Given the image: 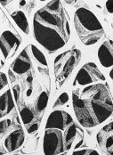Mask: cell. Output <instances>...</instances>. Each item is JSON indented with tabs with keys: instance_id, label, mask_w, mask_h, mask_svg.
I'll return each mask as SVG.
<instances>
[{
	"instance_id": "1",
	"label": "cell",
	"mask_w": 113,
	"mask_h": 155,
	"mask_svg": "<svg viewBox=\"0 0 113 155\" xmlns=\"http://www.w3.org/2000/svg\"><path fill=\"white\" fill-rule=\"evenodd\" d=\"M33 34L49 54L64 47L70 38L69 15L62 1H50L33 17Z\"/></svg>"
},
{
	"instance_id": "17",
	"label": "cell",
	"mask_w": 113,
	"mask_h": 155,
	"mask_svg": "<svg viewBox=\"0 0 113 155\" xmlns=\"http://www.w3.org/2000/svg\"><path fill=\"white\" fill-rule=\"evenodd\" d=\"M68 101H69V94L66 93V92H64V93L62 94L57 98V100H56L55 103H54L53 107L63 106V105H64L65 104L68 103Z\"/></svg>"
},
{
	"instance_id": "16",
	"label": "cell",
	"mask_w": 113,
	"mask_h": 155,
	"mask_svg": "<svg viewBox=\"0 0 113 155\" xmlns=\"http://www.w3.org/2000/svg\"><path fill=\"white\" fill-rule=\"evenodd\" d=\"M21 117L22 122L25 125H28L33 120L34 114L29 108H23L21 110Z\"/></svg>"
},
{
	"instance_id": "5",
	"label": "cell",
	"mask_w": 113,
	"mask_h": 155,
	"mask_svg": "<svg viewBox=\"0 0 113 155\" xmlns=\"http://www.w3.org/2000/svg\"><path fill=\"white\" fill-rule=\"evenodd\" d=\"M81 59V52L77 48L67 50L54 59V77L57 88H60L69 78Z\"/></svg>"
},
{
	"instance_id": "8",
	"label": "cell",
	"mask_w": 113,
	"mask_h": 155,
	"mask_svg": "<svg viewBox=\"0 0 113 155\" xmlns=\"http://www.w3.org/2000/svg\"><path fill=\"white\" fill-rule=\"evenodd\" d=\"M97 55L102 67H113V41L111 39H106L102 42L98 49Z\"/></svg>"
},
{
	"instance_id": "13",
	"label": "cell",
	"mask_w": 113,
	"mask_h": 155,
	"mask_svg": "<svg viewBox=\"0 0 113 155\" xmlns=\"http://www.w3.org/2000/svg\"><path fill=\"white\" fill-rule=\"evenodd\" d=\"M12 19L19 27V29L22 31L24 34L28 35L30 33V25L27 20V17L22 11H15L11 14Z\"/></svg>"
},
{
	"instance_id": "12",
	"label": "cell",
	"mask_w": 113,
	"mask_h": 155,
	"mask_svg": "<svg viewBox=\"0 0 113 155\" xmlns=\"http://www.w3.org/2000/svg\"><path fill=\"white\" fill-rule=\"evenodd\" d=\"M15 108V103L12 96V93L9 89H7L4 94H2L0 97V111L1 117H4L5 114L11 112V110Z\"/></svg>"
},
{
	"instance_id": "11",
	"label": "cell",
	"mask_w": 113,
	"mask_h": 155,
	"mask_svg": "<svg viewBox=\"0 0 113 155\" xmlns=\"http://www.w3.org/2000/svg\"><path fill=\"white\" fill-rule=\"evenodd\" d=\"M24 142V133L21 129L12 132L5 141V146L8 152H13L18 149Z\"/></svg>"
},
{
	"instance_id": "20",
	"label": "cell",
	"mask_w": 113,
	"mask_h": 155,
	"mask_svg": "<svg viewBox=\"0 0 113 155\" xmlns=\"http://www.w3.org/2000/svg\"><path fill=\"white\" fill-rule=\"evenodd\" d=\"M38 129V125L37 124H33L31 127H28V132L29 134H32L34 132H36Z\"/></svg>"
},
{
	"instance_id": "18",
	"label": "cell",
	"mask_w": 113,
	"mask_h": 155,
	"mask_svg": "<svg viewBox=\"0 0 113 155\" xmlns=\"http://www.w3.org/2000/svg\"><path fill=\"white\" fill-rule=\"evenodd\" d=\"M0 89L2 90L4 87H5V86H6L7 85V78L5 76V74L4 73V72H1V74H0Z\"/></svg>"
},
{
	"instance_id": "23",
	"label": "cell",
	"mask_w": 113,
	"mask_h": 155,
	"mask_svg": "<svg viewBox=\"0 0 113 155\" xmlns=\"http://www.w3.org/2000/svg\"><path fill=\"white\" fill-rule=\"evenodd\" d=\"M88 155H100L98 153H97L96 151H95V150H93V151H91L90 152V153Z\"/></svg>"
},
{
	"instance_id": "2",
	"label": "cell",
	"mask_w": 113,
	"mask_h": 155,
	"mask_svg": "<svg viewBox=\"0 0 113 155\" xmlns=\"http://www.w3.org/2000/svg\"><path fill=\"white\" fill-rule=\"evenodd\" d=\"M73 108L78 120L85 127L104 122L113 113V99L106 82L78 87L72 91Z\"/></svg>"
},
{
	"instance_id": "7",
	"label": "cell",
	"mask_w": 113,
	"mask_h": 155,
	"mask_svg": "<svg viewBox=\"0 0 113 155\" xmlns=\"http://www.w3.org/2000/svg\"><path fill=\"white\" fill-rule=\"evenodd\" d=\"M21 38L10 31H4L1 35V52L4 60L13 57L21 46Z\"/></svg>"
},
{
	"instance_id": "10",
	"label": "cell",
	"mask_w": 113,
	"mask_h": 155,
	"mask_svg": "<svg viewBox=\"0 0 113 155\" xmlns=\"http://www.w3.org/2000/svg\"><path fill=\"white\" fill-rule=\"evenodd\" d=\"M97 140L108 154L113 155V121L102 127L97 136Z\"/></svg>"
},
{
	"instance_id": "19",
	"label": "cell",
	"mask_w": 113,
	"mask_h": 155,
	"mask_svg": "<svg viewBox=\"0 0 113 155\" xmlns=\"http://www.w3.org/2000/svg\"><path fill=\"white\" fill-rule=\"evenodd\" d=\"M105 7L108 11L109 14H113V1L111 0V1H107L105 3Z\"/></svg>"
},
{
	"instance_id": "3",
	"label": "cell",
	"mask_w": 113,
	"mask_h": 155,
	"mask_svg": "<svg viewBox=\"0 0 113 155\" xmlns=\"http://www.w3.org/2000/svg\"><path fill=\"white\" fill-rule=\"evenodd\" d=\"M77 134L71 116L64 110H54L49 115L44 136L45 155H59L70 149Z\"/></svg>"
},
{
	"instance_id": "4",
	"label": "cell",
	"mask_w": 113,
	"mask_h": 155,
	"mask_svg": "<svg viewBox=\"0 0 113 155\" xmlns=\"http://www.w3.org/2000/svg\"><path fill=\"white\" fill-rule=\"evenodd\" d=\"M74 26L85 46H93L104 36V30L95 15L87 7L80 6L74 14Z\"/></svg>"
},
{
	"instance_id": "26",
	"label": "cell",
	"mask_w": 113,
	"mask_h": 155,
	"mask_svg": "<svg viewBox=\"0 0 113 155\" xmlns=\"http://www.w3.org/2000/svg\"><path fill=\"white\" fill-rule=\"evenodd\" d=\"M112 27H113V24H112Z\"/></svg>"
},
{
	"instance_id": "25",
	"label": "cell",
	"mask_w": 113,
	"mask_h": 155,
	"mask_svg": "<svg viewBox=\"0 0 113 155\" xmlns=\"http://www.w3.org/2000/svg\"><path fill=\"white\" fill-rule=\"evenodd\" d=\"M59 155H66V153H62V154H59Z\"/></svg>"
},
{
	"instance_id": "6",
	"label": "cell",
	"mask_w": 113,
	"mask_h": 155,
	"mask_svg": "<svg viewBox=\"0 0 113 155\" xmlns=\"http://www.w3.org/2000/svg\"><path fill=\"white\" fill-rule=\"evenodd\" d=\"M106 82V78L97 65L94 62H87L83 65L73 81V87H84L94 83Z\"/></svg>"
},
{
	"instance_id": "15",
	"label": "cell",
	"mask_w": 113,
	"mask_h": 155,
	"mask_svg": "<svg viewBox=\"0 0 113 155\" xmlns=\"http://www.w3.org/2000/svg\"><path fill=\"white\" fill-rule=\"evenodd\" d=\"M47 103H48V94L46 91H44L40 94V95L37 98V101L36 104V108L38 111H42L47 108Z\"/></svg>"
},
{
	"instance_id": "21",
	"label": "cell",
	"mask_w": 113,
	"mask_h": 155,
	"mask_svg": "<svg viewBox=\"0 0 113 155\" xmlns=\"http://www.w3.org/2000/svg\"><path fill=\"white\" fill-rule=\"evenodd\" d=\"M19 91H20V87H19V86H15V87H14V94H15V98L16 101L18 100Z\"/></svg>"
},
{
	"instance_id": "22",
	"label": "cell",
	"mask_w": 113,
	"mask_h": 155,
	"mask_svg": "<svg viewBox=\"0 0 113 155\" xmlns=\"http://www.w3.org/2000/svg\"><path fill=\"white\" fill-rule=\"evenodd\" d=\"M86 153V150H81V151H76L74 152L72 155H85Z\"/></svg>"
},
{
	"instance_id": "24",
	"label": "cell",
	"mask_w": 113,
	"mask_h": 155,
	"mask_svg": "<svg viewBox=\"0 0 113 155\" xmlns=\"http://www.w3.org/2000/svg\"><path fill=\"white\" fill-rule=\"evenodd\" d=\"M109 75H110V78H111L113 80V68L111 70V71H110Z\"/></svg>"
},
{
	"instance_id": "14",
	"label": "cell",
	"mask_w": 113,
	"mask_h": 155,
	"mask_svg": "<svg viewBox=\"0 0 113 155\" xmlns=\"http://www.w3.org/2000/svg\"><path fill=\"white\" fill-rule=\"evenodd\" d=\"M30 47H31V53H32L34 58L41 65H43L45 67H47V59H46L44 54L37 47H35L34 45H31Z\"/></svg>"
},
{
	"instance_id": "9",
	"label": "cell",
	"mask_w": 113,
	"mask_h": 155,
	"mask_svg": "<svg viewBox=\"0 0 113 155\" xmlns=\"http://www.w3.org/2000/svg\"><path fill=\"white\" fill-rule=\"evenodd\" d=\"M29 48L26 47L15 60V62L11 65V70L16 74H24L28 72L31 68V59L29 55Z\"/></svg>"
}]
</instances>
